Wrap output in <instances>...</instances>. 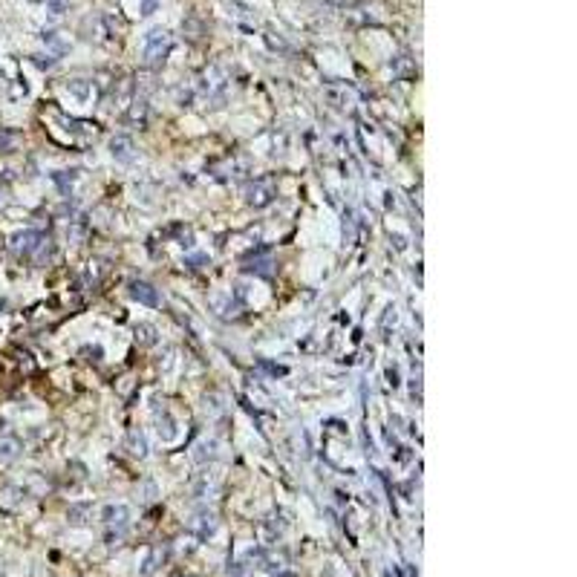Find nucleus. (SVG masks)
I'll return each mask as SVG.
<instances>
[{"instance_id": "obj_10", "label": "nucleus", "mask_w": 577, "mask_h": 577, "mask_svg": "<svg viewBox=\"0 0 577 577\" xmlns=\"http://www.w3.org/2000/svg\"><path fill=\"white\" fill-rule=\"evenodd\" d=\"M20 496H23V491H20V488L6 485L4 491H0V505H4V508H18V505L23 502Z\"/></svg>"}, {"instance_id": "obj_3", "label": "nucleus", "mask_w": 577, "mask_h": 577, "mask_svg": "<svg viewBox=\"0 0 577 577\" xmlns=\"http://www.w3.org/2000/svg\"><path fill=\"white\" fill-rule=\"evenodd\" d=\"M110 153H113L116 162H125V165L133 162V156H136V153H133V141H130L127 136H116V139L110 141Z\"/></svg>"}, {"instance_id": "obj_8", "label": "nucleus", "mask_w": 577, "mask_h": 577, "mask_svg": "<svg viewBox=\"0 0 577 577\" xmlns=\"http://www.w3.org/2000/svg\"><path fill=\"white\" fill-rule=\"evenodd\" d=\"M20 456V442L15 436H4L0 439V462H12Z\"/></svg>"}, {"instance_id": "obj_1", "label": "nucleus", "mask_w": 577, "mask_h": 577, "mask_svg": "<svg viewBox=\"0 0 577 577\" xmlns=\"http://www.w3.org/2000/svg\"><path fill=\"white\" fill-rule=\"evenodd\" d=\"M167 50H171V35L165 29H151L148 38H144V61L148 64H159Z\"/></svg>"}, {"instance_id": "obj_14", "label": "nucleus", "mask_w": 577, "mask_h": 577, "mask_svg": "<svg viewBox=\"0 0 577 577\" xmlns=\"http://www.w3.org/2000/svg\"><path fill=\"white\" fill-rule=\"evenodd\" d=\"M50 9H53V15H61L64 12V0H50Z\"/></svg>"}, {"instance_id": "obj_2", "label": "nucleus", "mask_w": 577, "mask_h": 577, "mask_svg": "<svg viewBox=\"0 0 577 577\" xmlns=\"http://www.w3.org/2000/svg\"><path fill=\"white\" fill-rule=\"evenodd\" d=\"M41 234L38 231H23V234H18V237H12V249L18 251V254H35L38 249H41Z\"/></svg>"}, {"instance_id": "obj_13", "label": "nucleus", "mask_w": 577, "mask_h": 577, "mask_svg": "<svg viewBox=\"0 0 577 577\" xmlns=\"http://www.w3.org/2000/svg\"><path fill=\"white\" fill-rule=\"evenodd\" d=\"M156 9V0H141V15H151Z\"/></svg>"}, {"instance_id": "obj_9", "label": "nucleus", "mask_w": 577, "mask_h": 577, "mask_svg": "<svg viewBox=\"0 0 577 577\" xmlns=\"http://www.w3.org/2000/svg\"><path fill=\"white\" fill-rule=\"evenodd\" d=\"M67 92H69V95H76V99L84 104V102H90V99H92V84H90V81L76 78V81H69V84H67Z\"/></svg>"}, {"instance_id": "obj_11", "label": "nucleus", "mask_w": 577, "mask_h": 577, "mask_svg": "<svg viewBox=\"0 0 577 577\" xmlns=\"http://www.w3.org/2000/svg\"><path fill=\"white\" fill-rule=\"evenodd\" d=\"M15 144H18V136L9 133V130H0V153H9L15 151Z\"/></svg>"}, {"instance_id": "obj_4", "label": "nucleus", "mask_w": 577, "mask_h": 577, "mask_svg": "<svg viewBox=\"0 0 577 577\" xmlns=\"http://www.w3.org/2000/svg\"><path fill=\"white\" fill-rule=\"evenodd\" d=\"M130 295H133V300H139V303H148V306H156V303H159L156 288H153L151 283H144V280L130 283Z\"/></svg>"}, {"instance_id": "obj_5", "label": "nucleus", "mask_w": 577, "mask_h": 577, "mask_svg": "<svg viewBox=\"0 0 577 577\" xmlns=\"http://www.w3.org/2000/svg\"><path fill=\"white\" fill-rule=\"evenodd\" d=\"M272 197H274V190H272V185H263V182H257V185H251L249 188V202L251 205H269L272 202Z\"/></svg>"}, {"instance_id": "obj_6", "label": "nucleus", "mask_w": 577, "mask_h": 577, "mask_svg": "<svg viewBox=\"0 0 577 577\" xmlns=\"http://www.w3.org/2000/svg\"><path fill=\"white\" fill-rule=\"evenodd\" d=\"M165 560H167V545H153L148 560H144V566H141V574H153Z\"/></svg>"}, {"instance_id": "obj_12", "label": "nucleus", "mask_w": 577, "mask_h": 577, "mask_svg": "<svg viewBox=\"0 0 577 577\" xmlns=\"http://www.w3.org/2000/svg\"><path fill=\"white\" fill-rule=\"evenodd\" d=\"M139 332H141V341H144V344H153V335H151L153 329H151V326H141Z\"/></svg>"}, {"instance_id": "obj_7", "label": "nucleus", "mask_w": 577, "mask_h": 577, "mask_svg": "<svg viewBox=\"0 0 577 577\" xmlns=\"http://www.w3.org/2000/svg\"><path fill=\"white\" fill-rule=\"evenodd\" d=\"M102 517H104L107 525H125L127 517H130V508H127V505H107Z\"/></svg>"}]
</instances>
